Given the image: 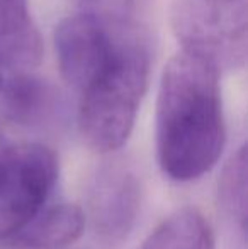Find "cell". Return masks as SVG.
I'll return each mask as SVG.
<instances>
[{"mask_svg": "<svg viewBox=\"0 0 248 249\" xmlns=\"http://www.w3.org/2000/svg\"><path fill=\"white\" fill-rule=\"evenodd\" d=\"M221 70L187 48L170 58L156 100V154L173 181L201 178L219 161L226 142Z\"/></svg>", "mask_w": 248, "mask_h": 249, "instance_id": "obj_1", "label": "cell"}, {"mask_svg": "<svg viewBox=\"0 0 248 249\" xmlns=\"http://www.w3.org/2000/svg\"><path fill=\"white\" fill-rule=\"evenodd\" d=\"M152 51L141 26H124L109 61L78 92V129L97 153H114L129 139L148 89Z\"/></svg>", "mask_w": 248, "mask_h": 249, "instance_id": "obj_2", "label": "cell"}, {"mask_svg": "<svg viewBox=\"0 0 248 249\" xmlns=\"http://www.w3.org/2000/svg\"><path fill=\"white\" fill-rule=\"evenodd\" d=\"M58 175V158L48 146L9 139L0 148V246L48 205Z\"/></svg>", "mask_w": 248, "mask_h": 249, "instance_id": "obj_3", "label": "cell"}, {"mask_svg": "<svg viewBox=\"0 0 248 249\" xmlns=\"http://www.w3.org/2000/svg\"><path fill=\"white\" fill-rule=\"evenodd\" d=\"M172 27L182 48L201 53L221 71L245 66L248 0H173Z\"/></svg>", "mask_w": 248, "mask_h": 249, "instance_id": "obj_4", "label": "cell"}, {"mask_svg": "<svg viewBox=\"0 0 248 249\" xmlns=\"http://www.w3.org/2000/svg\"><path fill=\"white\" fill-rule=\"evenodd\" d=\"M141 207V183L128 163L106 161L92 175L85 192V222L106 244L129 236Z\"/></svg>", "mask_w": 248, "mask_h": 249, "instance_id": "obj_5", "label": "cell"}, {"mask_svg": "<svg viewBox=\"0 0 248 249\" xmlns=\"http://www.w3.org/2000/svg\"><path fill=\"white\" fill-rule=\"evenodd\" d=\"M121 27L124 26H113L87 12L60 20L53 44L61 76L72 89L80 92L109 61Z\"/></svg>", "mask_w": 248, "mask_h": 249, "instance_id": "obj_6", "label": "cell"}, {"mask_svg": "<svg viewBox=\"0 0 248 249\" xmlns=\"http://www.w3.org/2000/svg\"><path fill=\"white\" fill-rule=\"evenodd\" d=\"M0 110L5 121L26 131H50L65 117L60 90L33 70L7 71L0 83Z\"/></svg>", "mask_w": 248, "mask_h": 249, "instance_id": "obj_7", "label": "cell"}, {"mask_svg": "<svg viewBox=\"0 0 248 249\" xmlns=\"http://www.w3.org/2000/svg\"><path fill=\"white\" fill-rule=\"evenodd\" d=\"M43 58V39L27 0H0V70H34Z\"/></svg>", "mask_w": 248, "mask_h": 249, "instance_id": "obj_8", "label": "cell"}, {"mask_svg": "<svg viewBox=\"0 0 248 249\" xmlns=\"http://www.w3.org/2000/svg\"><path fill=\"white\" fill-rule=\"evenodd\" d=\"M85 224L83 209L75 203L46 205L3 248L63 249L82 236Z\"/></svg>", "mask_w": 248, "mask_h": 249, "instance_id": "obj_9", "label": "cell"}, {"mask_svg": "<svg viewBox=\"0 0 248 249\" xmlns=\"http://www.w3.org/2000/svg\"><path fill=\"white\" fill-rule=\"evenodd\" d=\"M139 249H214V234L199 210L180 209L167 217Z\"/></svg>", "mask_w": 248, "mask_h": 249, "instance_id": "obj_10", "label": "cell"}, {"mask_svg": "<svg viewBox=\"0 0 248 249\" xmlns=\"http://www.w3.org/2000/svg\"><path fill=\"white\" fill-rule=\"evenodd\" d=\"M218 200L221 210L233 224L245 229L247 219V148L240 146L226 161L219 177Z\"/></svg>", "mask_w": 248, "mask_h": 249, "instance_id": "obj_11", "label": "cell"}, {"mask_svg": "<svg viewBox=\"0 0 248 249\" xmlns=\"http://www.w3.org/2000/svg\"><path fill=\"white\" fill-rule=\"evenodd\" d=\"M83 12L113 26H141L152 0H78Z\"/></svg>", "mask_w": 248, "mask_h": 249, "instance_id": "obj_12", "label": "cell"}, {"mask_svg": "<svg viewBox=\"0 0 248 249\" xmlns=\"http://www.w3.org/2000/svg\"><path fill=\"white\" fill-rule=\"evenodd\" d=\"M2 75L3 73H2V70H0V83H2Z\"/></svg>", "mask_w": 248, "mask_h": 249, "instance_id": "obj_13", "label": "cell"}]
</instances>
